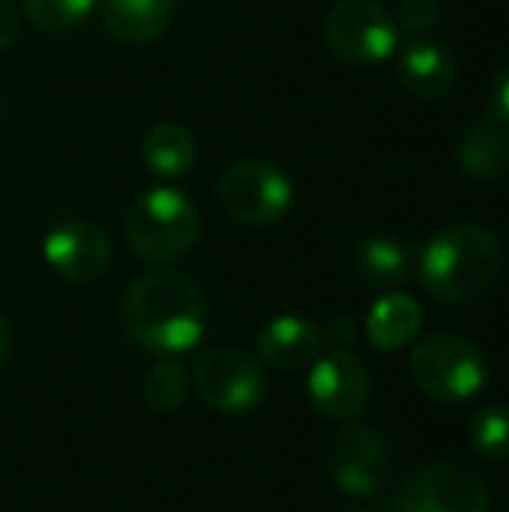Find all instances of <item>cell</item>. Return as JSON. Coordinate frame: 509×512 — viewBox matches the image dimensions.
Here are the masks:
<instances>
[{
  "instance_id": "cell-11",
  "label": "cell",
  "mask_w": 509,
  "mask_h": 512,
  "mask_svg": "<svg viewBox=\"0 0 509 512\" xmlns=\"http://www.w3.org/2000/svg\"><path fill=\"white\" fill-rule=\"evenodd\" d=\"M330 477L351 498H372L390 480V447L369 426L345 429L330 453Z\"/></svg>"
},
{
  "instance_id": "cell-8",
  "label": "cell",
  "mask_w": 509,
  "mask_h": 512,
  "mask_svg": "<svg viewBox=\"0 0 509 512\" xmlns=\"http://www.w3.org/2000/svg\"><path fill=\"white\" fill-rule=\"evenodd\" d=\"M399 512H489L486 480L456 462L417 468L396 492Z\"/></svg>"
},
{
  "instance_id": "cell-6",
  "label": "cell",
  "mask_w": 509,
  "mask_h": 512,
  "mask_svg": "<svg viewBox=\"0 0 509 512\" xmlns=\"http://www.w3.org/2000/svg\"><path fill=\"white\" fill-rule=\"evenodd\" d=\"M324 39L339 60L369 66L396 51L399 24L381 0H336L324 15Z\"/></svg>"
},
{
  "instance_id": "cell-5",
  "label": "cell",
  "mask_w": 509,
  "mask_h": 512,
  "mask_svg": "<svg viewBox=\"0 0 509 512\" xmlns=\"http://www.w3.org/2000/svg\"><path fill=\"white\" fill-rule=\"evenodd\" d=\"M216 201L234 222L264 228L285 219L294 204V183L273 162L240 159L222 171Z\"/></svg>"
},
{
  "instance_id": "cell-26",
  "label": "cell",
  "mask_w": 509,
  "mask_h": 512,
  "mask_svg": "<svg viewBox=\"0 0 509 512\" xmlns=\"http://www.w3.org/2000/svg\"><path fill=\"white\" fill-rule=\"evenodd\" d=\"M0 117H3V102H0Z\"/></svg>"
},
{
  "instance_id": "cell-7",
  "label": "cell",
  "mask_w": 509,
  "mask_h": 512,
  "mask_svg": "<svg viewBox=\"0 0 509 512\" xmlns=\"http://www.w3.org/2000/svg\"><path fill=\"white\" fill-rule=\"evenodd\" d=\"M192 384L198 399L222 414H246L258 408L267 396V378L261 363L231 345L210 348L198 360Z\"/></svg>"
},
{
  "instance_id": "cell-13",
  "label": "cell",
  "mask_w": 509,
  "mask_h": 512,
  "mask_svg": "<svg viewBox=\"0 0 509 512\" xmlns=\"http://www.w3.org/2000/svg\"><path fill=\"white\" fill-rule=\"evenodd\" d=\"M255 348L258 357L279 372L303 369L321 354V330L300 315H279L258 330Z\"/></svg>"
},
{
  "instance_id": "cell-18",
  "label": "cell",
  "mask_w": 509,
  "mask_h": 512,
  "mask_svg": "<svg viewBox=\"0 0 509 512\" xmlns=\"http://www.w3.org/2000/svg\"><path fill=\"white\" fill-rule=\"evenodd\" d=\"M354 273L378 291H393L411 276V252L393 237H369L354 252Z\"/></svg>"
},
{
  "instance_id": "cell-2",
  "label": "cell",
  "mask_w": 509,
  "mask_h": 512,
  "mask_svg": "<svg viewBox=\"0 0 509 512\" xmlns=\"http://www.w3.org/2000/svg\"><path fill=\"white\" fill-rule=\"evenodd\" d=\"M504 246L483 225H450L438 231L417 264L423 291L447 306H465L486 297L504 273Z\"/></svg>"
},
{
  "instance_id": "cell-21",
  "label": "cell",
  "mask_w": 509,
  "mask_h": 512,
  "mask_svg": "<svg viewBox=\"0 0 509 512\" xmlns=\"http://www.w3.org/2000/svg\"><path fill=\"white\" fill-rule=\"evenodd\" d=\"M468 438L483 459H509V405H486L468 426Z\"/></svg>"
},
{
  "instance_id": "cell-22",
  "label": "cell",
  "mask_w": 509,
  "mask_h": 512,
  "mask_svg": "<svg viewBox=\"0 0 509 512\" xmlns=\"http://www.w3.org/2000/svg\"><path fill=\"white\" fill-rule=\"evenodd\" d=\"M441 21V3L438 0H402L396 24L411 33H426Z\"/></svg>"
},
{
  "instance_id": "cell-15",
  "label": "cell",
  "mask_w": 509,
  "mask_h": 512,
  "mask_svg": "<svg viewBox=\"0 0 509 512\" xmlns=\"http://www.w3.org/2000/svg\"><path fill=\"white\" fill-rule=\"evenodd\" d=\"M423 327V309L411 294L393 291L381 297L366 318V339L378 351H399L417 339Z\"/></svg>"
},
{
  "instance_id": "cell-23",
  "label": "cell",
  "mask_w": 509,
  "mask_h": 512,
  "mask_svg": "<svg viewBox=\"0 0 509 512\" xmlns=\"http://www.w3.org/2000/svg\"><path fill=\"white\" fill-rule=\"evenodd\" d=\"M21 33V9L15 0H0V51L12 48Z\"/></svg>"
},
{
  "instance_id": "cell-27",
  "label": "cell",
  "mask_w": 509,
  "mask_h": 512,
  "mask_svg": "<svg viewBox=\"0 0 509 512\" xmlns=\"http://www.w3.org/2000/svg\"><path fill=\"white\" fill-rule=\"evenodd\" d=\"M354 512H372V510H354Z\"/></svg>"
},
{
  "instance_id": "cell-4",
  "label": "cell",
  "mask_w": 509,
  "mask_h": 512,
  "mask_svg": "<svg viewBox=\"0 0 509 512\" xmlns=\"http://www.w3.org/2000/svg\"><path fill=\"white\" fill-rule=\"evenodd\" d=\"M408 372L417 390L441 405L471 402L486 387V357L474 342L456 333L420 339L408 357Z\"/></svg>"
},
{
  "instance_id": "cell-19",
  "label": "cell",
  "mask_w": 509,
  "mask_h": 512,
  "mask_svg": "<svg viewBox=\"0 0 509 512\" xmlns=\"http://www.w3.org/2000/svg\"><path fill=\"white\" fill-rule=\"evenodd\" d=\"M189 384L192 381L180 363H174L171 357L159 360L144 378V402L156 414H174L183 408V402L189 396Z\"/></svg>"
},
{
  "instance_id": "cell-12",
  "label": "cell",
  "mask_w": 509,
  "mask_h": 512,
  "mask_svg": "<svg viewBox=\"0 0 509 512\" xmlns=\"http://www.w3.org/2000/svg\"><path fill=\"white\" fill-rule=\"evenodd\" d=\"M456 78H459L456 57L441 42L417 39L405 45L399 54V81L417 99L426 102L444 99L456 87Z\"/></svg>"
},
{
  "instance_id": "cell-16",
  "label": "cell",
  "mask_w": 509,
  "mask_h": 512,
  "mask_svg": "<svg viewBox=\"0 0 509 512\" xmlns=\"http://www.w3.org/2000/svg\"><path fill=\"white\" fill-rule=\"evenodd\" d=\"M456 162L471 180H501L509 171V135L501 123L486 120L471 126L456 147Z\"/></svg>"
},
{
  "instance_id": "cell-24",
  "label": "cell",
  "mask_w": 509,
  "mask_h": 512,
  "mask_svg": "<svg viewBox=\"0 0 509 512\" xmlns=\"http://www.w3.org/2000/svg\"><path fill=\"white\" fill-rule=\"evenodd\" d=\"M492 114L501 126H509V63L492 84Z\"/></svg>"
},
{
  "instance_id": "cell-1",
  "label": "cell",
  "mask_w": 509,
  "mask_h": 512,
  "mask_svg": "<svg viewBox=\"0 0 509 512\" xmlns=\"http://www.w3.org/2000/svg\"><path fill=\"white\" fill-rule=\"evenodd\" d=\"M120 327L141 351L177 357L204 339L207 303L201 288L183 273H141L120 297Z\"/></svg>"
},
{
  "instance_id": "cell-10",
  "label": "cell",
  "mask_w": 509,
  "mask_h": 512,
  "mask_svg": "<svg viewBox=\"0 0 509 512\" xmlns=\"http://www.w3.org/2000/svg\"><path fill=\"white\" fill-rule=\"evenodd\" d=\"M312 408L333 420L345 423L354 420L369 402V372L366 366L345 348H336L315 360L306 378Z\"/></svg>"
},
{
  "instance_id": "cell-14",
  "label": "cell",
  "mask_w": 509,
  "mask_h": 512,
  "mask_svg": "<svg viewBox=\"0 0 509 512\" xmlns=\"http://www.w3.org/2000/svg\"><path fill=\"white\" fill-rule=\"evenodd\" d=\"M99 15L114 39L126 45H147L168 30L174 0H99Z\"/></svg>"
},
{
  "instance_id": "cell-25",
  "label": "cell",
  "mask_w": 509,
  "mask_h": 512,
  "mask_svg": "<svg viewBox=\"0 0 509 512\" xmlns=\"http://www.w3.org/2000/svg\"><path fill=\"white\" fill-rule=\"evenodd\" d=\"M9 354H12V327H9L6 315L0 312V366L9 360Z\"/></svg>"
},
{
  "instance_id": "cell-20",
  "label": "cell",
  "mask_w": 509,
  "mask_h": 512,
  "mask_svg": "<svg viewBox=\"0 0 509 512\" xmlns=\"http://www.w3.org/2000/svg\"><path fill=\"white\" fill-rule=\"evenodd\" d=\"M93 6L96 0H21L27 21L45 33H69L81 27Z\"/></svg>"
},
{
  "instance_id": "cell-17",
  "label": "cell",
  "mask_w": 509,
  "mask_h": 512,
  "mask_svg": "<svg viewBox=\"0 0 509 512\" xmlns=\"http://www.w3.org/2000/svg\"><path fill=\"white\" fill-rule=\"evenodd\" d=\"M141 159H144V165L156 177L174 180V177L189 174V168L198 159V147H195L192 132L183 123L165 120V123H156L144 135V141H141Z\"/></svg>"
},
{
  "instance_id": "cell-3",
  "label": "cell",
  "mask_w": 509,
  "mask_h": 512,
  "mask_svg": "<svg viewBox=\"0 0 509 512\" xmlns=\"http://www.w3.org/2000/svg\"><path fill=\"white\" fill-rule=\"evenodd\" d=\"M201 231V213L192 198L174 186H153L141 192L123 213L126 246L150 264L183 258Z\"/></svg>"
},
{
  "instance_id": "cell-9",
  "label": "cell",
  "mask_w": 509,
  "mask_h": 512,
  "mask_svg": "<svg viewBox=\"0 0 509 512\" xmlns=\"http://www.w3.org/2000/svg\"><path fill=\"white\" fill-rule=\"evenodd\" d=\"M45 264L72 285H93L99 282L111 267V240L108 234L81 216L57 219L45 240H42Z\"/></svg>"
}]
</instances>
